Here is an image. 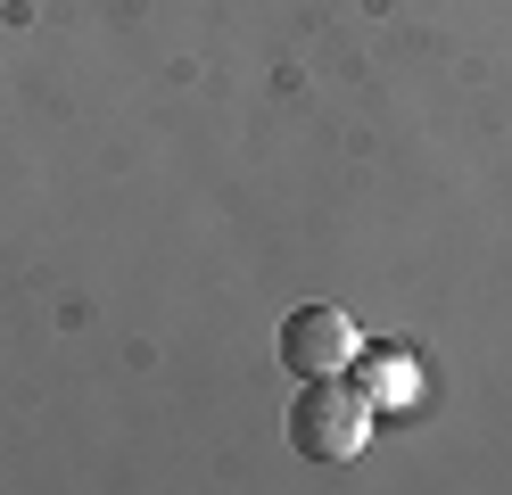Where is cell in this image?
<instances>
[{
    "label": "cell",
    "mask_w": 512,
    "mask_h": 495,
    "mask_svg": "<svg viewBox=\"0 0 512 495\" xmlns=\"http://www.w3.org/2000/svg\"><path fill=\"white\" fill-rule=\"evenodd\" d=\"M290 446H298L306 462H356V454L372 446V396L347 380V372L306 380L298 405H290Z\"/></svg>",
    "instance_id": "6da1fadb"
},
{
    "label": "cell",
    "mask_w": 512,
    "mask_h": 495,
    "mask_svg": "<svg viewBox=\"0 0 512 495\" xmlns=\"http://www.w3.org/2000/svg\"><path fill=\"white\" fill-rule=\"evenodd\" d=\"M364 355V330L347 322L339 306H298L281 322V363H290L298 380H323V372H347V363Z\"/></svg>",
    "instance_id": "7a4b0ae2"
},
{
    "label": "cell",
    "mask_w": 512,
    "mask_h": 495,
    "mask_svg": "<svg viewBox=\"0 0 512 495\" xmlns=\"http://www.w3.org/2000/svg\"><path fill=\"white\" fill-rule=\"evenodd\" d=\"M389 388H405V372H397V363H389V355H380V363H372V372H364V396H372V405H380V396H389Z\"/></svg>",
    "instance_id": "3957f363"
}]
</instances>
